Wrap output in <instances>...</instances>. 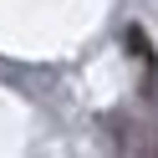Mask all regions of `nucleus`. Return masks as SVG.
<instances>
[{"label":"nucleus","mask_w":158,"mask_h":158,"mask_svg":"<svg viewBox=\"0 0 158 158\" xmlns=\"http://www.w3.org/2000/svg\"><path fill=\"white\" fill-rule=\"evenodd\" d=\"M153 148H158V138H153Z\"/></svg>","instance_id":"obj_2"},{"label":"nucleus","mask_w":158,"mask_h":158,"mask_svg":"<svg viewBox=\"0 0 158 158\" xmlns=\"http://www.w3.org/2000/svg\"><path fill=\"white\" fill-rule=\"evenodd\" d=\"M127 46H133V56H138V61H143L148 72L158 77V56H153V46H148V36L138 31V26H127Z\"/></svg>","instance_id":"obj_1"}]
</instances>
